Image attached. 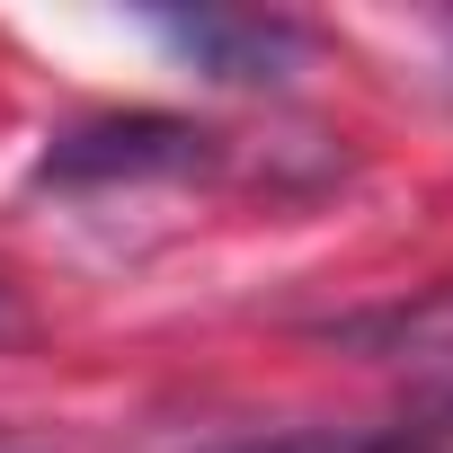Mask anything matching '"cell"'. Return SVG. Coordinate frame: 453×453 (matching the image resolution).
Instances as JSON below:
<instances>
[{"label":"cell","mask_w":453,"mask_h":453,"mask_svg":"<svg viewBox=\"0 0 453 453\" xmlns=\"http://www.w3.org/2000/svg\"><path fill=\"white\" fill-rule=\"evenodd\" d=\"M27 329H36V320H27V303H19V285L0 276V347H19Z\"/></svg>","instance_id":"277c9868"},{"label":"cell","mask_w":453,"mask_h":453,"mask_svg":"<svg viewBox=\"0 0 453 453\" xmlns=\"http://www.w3.org/2000/svg\"><path fill=\"white\" fill-rule=\"evenodd\" d=\"M142 27L178 63H196L204 81H232V89H285L320 54V36L303 19H276V10H151Z\"/></svg>","instance_id":"7a4b0ae2"},{"label":"cell","mask_w":453,"mask_h":453,"mask_svg":"<svg viewBox=\"0 0 453 453\" xmlns=\"http://www.w3.org/2000/svg\"><path fill=\"white\" fill-rule=\"evenodd\" d=\"M196 453H435L409 426H285V435H232V444H196Z\"/></svg>","instance_id":"3957f363"},{"label":"cell","mask_w":453,"mask_h":453,"mask_svg":"<svg viewBox=\"0 0 453 453\" xmlns=\"http://www.w3.org/2000/svg\"><path fill=\"white\" fill-rule=\"evenodd\" d=\"M222 160V134H204L196 116H160V107H107L81 116L45 142L36 187H142V178H204Z\"/></svg>","instance_id":"6da1fadb"}]
</instances>
